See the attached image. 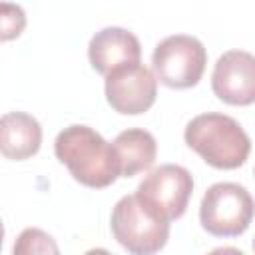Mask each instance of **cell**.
<instances>
[{
	"mask_svg": "<svg viewBox=\"0 0 255 255\" xmlns=\"http://www.w3.org/2000/svg\"><path fill=\"white\" fill-rule=\"evenodd\" d=\"M54 153L70 175L86 187L104 189L122 177L114 143L106 141L90 126L74 124L64 128L54 139Z\"/></svg>",
	"mask_w": 255,
	"mask_h": 255,
	"instance_id": "obj_1",
	"label": "cell"
},
{
	"mask_svg": "<svg viewBox=\"0 0 255 255\" xmlns=\"http://www.w3.org/2000/svg\"><path fill=\"white\" fill-rule=\"evenodd\" d=\"M191 147L207 165L215 169H237L251 153V139L237 120L225 114H199L183 131Z\"/></svg>",
	"mask_w": 255,
	"mask_h": 255,
	"instance_id": "obj_2",
	"label": "cell"
},
{
	"mask_svg": "<svg viewBox=\"0 0 255 255\" xmlns=\"http://www.w3.org/2000/svg\"><path fill=\"white\" fill-rule=\"evenodd\" d=\"M255 215V201L247 187L219 181L207 187L199 203L201 227L213 237L243 235Z\"/></svg>",
	"mask_w": 255,
	"mask_h": 255,
	"instance_id": "obj_3",
	"label": "cell"
},
{
	"mask_svg": "<svg viewBox=\"0 0 255 255\" xmlns=\"http://www.w3.org/2000/svg\"><path fill=\"white\" fill-rule=\"evenodd\" d=\"M110 227L114 239L129 253L151 255L165 247L169 239V221L149 213L139 199L124 195L112 209Z\"/></svg>",
	"mask_w": 255,
	"mask_h": 255,
	"instance_id": "obj_4",
	"label": "cell"
},
{
	"mask_svg": "<svg viewBox=\"0 0 255 255\" xmlns=\"http://www.w3.org/2000/svg\"><path fill=\"white\" fill-rule=\"evenodd\" d=\"M151 64L159 84L173 90H187L199 84L207 64V50L195 36L173 34L157 42Z\"/></svg>",
	"mask_w": 255,
	"mask_h": 255,
	"instance_id": "obj_5",
	"label": "cell"
},
{
	"mask_svg": "<svg viewBox=\"0 0 255 255\" xmlns=\"http://www.w3.org/2000/svg\"><path fill=\"white\" fill-rule=\"evenodd\" d=\"M193 193L191 173L177 163H163L153 167L137 185L135 197L139 203L163 221L179 219Z\"/></svg>",
	"mask_w": 255,
	"mask_h": 255,
	"instance_id": "obj_6",
	"label": "cell"
},
{
	"mask_svg": "<svg viewBox=\"0 0 255 255\" xmlns=\"http://www.w3.org/2000/svg\"><path fill=\"white\" fill-rule=\"evenodd\" d=\"M106 78V100L122 116H139L147 112L157 98L155 72L141 62L122 66Z\"/></svg>",
	"mask_w": 255,
	"mask_h": 255,
	"instance_id": "obj_7",
	"label": "cell"
},
{
	"mask_svg": "<svg viewBox=\"0 0 255 255\" xmlns=\"http://www.w3.org/2000/svg\"><path fill=\"white\" fill-rule=\"evenodd\" d=\"M211 90L229 106L255 104V56L245 50L221 54L213 66Z\"/></svg>",
	"mask_w": 255,
	"mask_h": 255,
	"instance_id": "obj_8",
	"label": "cell"
},
{
	"mask_svg": "<svg viewBox=\"0 0 255 255\" xmlns=\"http://www.w3.org/2000/svg\"><path fill=\"white\" fill-rule=\"evenodd\" d=\"M88 58L98 74L108 76L122 66L139 62L141 46L133 32L120 26H108L92 36L88 44Z\"/></svg>",
	"mask_w": 255,
	"mask_h": 255,
	"instance_id": "obj_9",
	"label": "cell"
},
{
	"mask_svg": "<svg viewBox=\"0 0 255 255\" xmlns=\"http://www.w3.org/2000/svg\"><path fill=\"white\" fill-rule=\"evenodd\" d=\"M42 145V128L26 112H8L0 120V149L6 159L22 161L38 153Z\"/></svg>",
	"mask_w": 255,
	"mask_h": 255,
	"instance_id": "obj_10",
	"label": "cell"
},
{
	"mask_svg": "<svg viewBox=\"0 0 255 255\" xmlns=\"http://www.w3.org/2000/svg\"><path fill=\"white\" fill-rule=\"evenodd\" d=\"M112 143L120 161L122 177H133L147 171L157 157V141L153 133L141 128H129L120 131Z\"/></svg>",
	"mask_w": 255,
	"mask_h": 255,
	"instance_id": "obj_11",
	"label": "cell"
},
{
	"mask_svg": "<svg viewBox=\"0 0 255 255\" xmlns=\"http://www.w3.org/2000/svg\"><path fill=\"white\" fill-rule=\"evenodd\" d=\"M58 245L52 235H48L42 229L28 227L24 229L16 243H14V255H30V253H58Z\"/></svg>",
	"mask_w": 255,
	"mask_h": 255,
	"instance_id": "obj_12",
	"label": "cell"
},
{
	"mask_svg": "<svg viewBox=\"0 0 255 255\" xmlns=\"http://www.w3.org/2000/svg\"><path fill=\"white\" fill-rule=\"evenodd\" d=\"M26 28V14L18 4L12 2H2V12H0V40L8 42L18 38Z\"/></svg>",
	"mask_w": 255,
	"mask_h": 255,
	"instance_id": "obj_13",
	"label": "cell"
},
{
	"mask_svg": "<svg viewBox=\"0 0 255 255\" xmlns=\"http://www.w3.org/2000/svg\"><path fill=\"white\" fill-rule=\"evenodd\" d=\"M253 251H255V239H253Z\"/></svg>",
	"mask_w": 255,
	"mask_h": 255,
	"instance_id": "obj_14",
	"label": "cell"
}]
</instances>
